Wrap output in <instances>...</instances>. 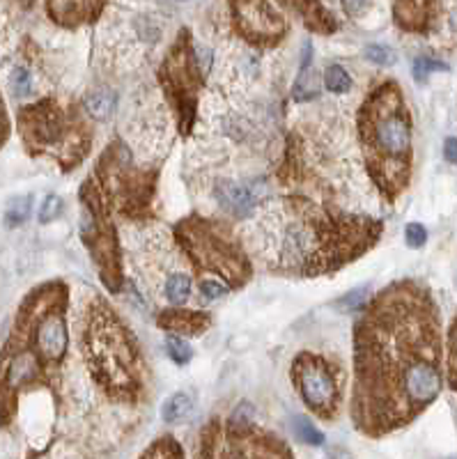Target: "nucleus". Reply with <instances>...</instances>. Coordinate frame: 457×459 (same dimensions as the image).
I'll return each mask as SVG.
<instances>
[{
	"label": "nucleus",
	"instance_id": "f257e3e1",
	"mask_svg": "<svg viewBox=\"0 0 457 459\" xmlns=\"http://www.w3.org/2000/svg\"><path fill=\"white\" fill-rule=\"evenodd\" d=\"M368 315L356 336V421L386 432L439 395V326L432 301L409 282L384 292Z\"/></svg>",
	"mask_w": 457,
	"mask_h": 459
},
{
	"label": "nucleus",
	"instance_id": "f03ea898",
	"mask_svg": "<svg viewBox=\"0 0 457 459\" xmlns=\"http://www.w3.org/2000/svg\"><path fill=\"white\" fill-rule=\"evenodd\" d=\"M363 140L375 168L384 172L388 187L400 189L407 179L412 156V120L400 90L388 83L365 106Z\"/></svg>",
	"mask_w": 457,
	"mask_h": 459
},
{
	"label": "nucleus",
	"instance_id": "7ed1b4c3",
	"mask_svg": "<svg viewBox=\"0 0 457 459\" xmlns=\"http://www.w3.org/2000/svg\"><path fill=\"white\" fill-rule=\"evenodd\" d=\"M294 384L304 404L317 416H329L338 404V382L319 356L301 354L294 360Z\"/></svg>",
	"mask_w": 457,
	"mask_h": 459
},
{
	"label": "nucleus",
	"instance_id": "20e7f679",
	"mask_svg": "<svg viewBox=\"0 0 457 459\" xmlns=\"http://www.w3.org/2000/svg\"><path fill=\"white\" fill-rule=\"evenodd\" d=\"M94 358H97V367L106 372V382H111L115 386H124L131 379V349L126 347V338L124 331L115 324L113 319L104 317L97 321L94 326V338L90 343Z\"/></svg>",
	"mask_w": 457,
	"mask_h": 459
},
{
	"label": "nucleus",
	"instance_id": "39448f33",
	"mask_svg": "<svg viewBox=\"0 0 457 459\" xmlns=\"http://www.w3.org/2000/svg\"><path fill=\"white\" fill-rule=\"evenodd\" d=\"M184 243L193 246V255H198L200 260H207V265L214 267L219 273H226L232 278V273H237L244 265V260L235 250V246L223 239L221 234H216L211 228L196 226L193 232H184Z\"/></svg>",
	"mask_w": 457,
	"mask_h": 459
},
{
	"label": "nucleus",
	"instance_id": "423d86ee",
	"mask_svg": "<svg viewBox=\"0 0 457 459\" xmlns=\"http://www.w3.org/2000/svg\"><path fill=\"white\" fill-rule=\"evenodd\" d=\"M237 16H239V26L244 28V33L248 37L271 39L283 33V23L267 7L265 0H239Z\"/></svg>",
	"mask_w": 457,
	"mask_h": 459
},
{
	"label": "nucleus",
	"instance_id": "0eeeda50",
	"mask_svg": "<svg viewBox=\"0 0 457 459\" xmlns=\"http://www.w3.org/2000/svg\"><path fill=\"white\" fill-rule=\"evenodd\" d=\"M35 347L44 360H60L67 351V321L62 312L51 310L35 326Z\"/></svg>",
	"mask_w": 457,
	"mask_h": 459
},
{
	"label": "nucleus",
	"instance_id": "6e6552de",
	"mask_svg": "<svg viewBox=\"0 0 457 459\" xmlns=\"http://www.w3.org/2000/svg\"><path fill=\"white\" fill-rule=\"evenodd\" d=\"M265 195L267 187L262 179L250 184H223L216 189V200L221 202V207L235 214V216H248Z\"/></svg>",
	"mask_w": 457,
	"mask_h": 459
},
{
	"label": "nucleus",
	"instance_id": "1a4fd4ad",
	"mask_svg": "<svg viewBox=\"0 0 457 459\" xmlns=\"http://www.w3.org/2000/svg\"><path fill=\"white\" fill-rule=\"evenodd\" d=\"M159 324L182 336H200L209 326V317L205 312H187V310H166L161 312Z\"/></svg>",
	"mask_w": 457,
	"mask_h": 459
},
{
	"label": "nucleus",
	"instance_id": "9d476101",
	"mask_svg": "<svg viewBox=\"0 0 457 459\" xmlns=\"http://www.w3.org/2000/svg\"><path fill=\"white\" fill-rule=\"evenodd\" d=\"M163 297H166L170 304L175 306H182L187 304L189 297H191V278L189 273L184 271H172L163 280Z\"/></svg>",
	"mask_w": 457,
	"mask_h": 459
},
{
	"label": "nucleus",
	"instance_id": "9b49d317",
	"mask_svg": "<svg viewBox=\"0 0 457 459\" xmlns=\"http://www.w3.org/2000/svg\"><path fill=\"white\" fill-rule=\"evenodd\" d=\"M191 409H193V402H191V397L187 393H172L161 407V418L166 423H170V425L180 423L191 414Z\"/></svg>",
	"mask_w": 457,
	"mask_h": 459
},
{
	"label": "nucleus",
	"instance_id": "f8f14e48",
	"mask_svg": "<svg viewBox=\"0 0 457 459\" xmlns=\"http://www.w3.org/2000/svg\"><path fill=\"white\" fill-rule=\"evenodd\" d=\"M31 202L33 198L31 195H18V198H12L5 209V223L9 228H16L26 223V219L31 216Z\"/></svg>",
	"mask_w": 457,
	"mask_h": 459
},
{
	"label": "nucleus",
	"instance_id": "ddd939ff",
	"mask_svg": "<svg viewBox=\"0 0 457 459\" xmlns=\"http://www.w3.org/2000/svg\"><path fill=\"white\" fill-rule=\"evenodd\" d=\"M324 85L329 92L334 94H345L349 92V87H352V78H349L347 70L340 65H331L324 74Z\"/></svg>",
	"mask_w": 457,
	"mask_h": 459
},
{
	"label": "nucleus",
	"instance_id": "4468645a",
	"mask_svg": "<svg viewBox=\"0 0 457 459\" xmlns=\"http://www.w3.org/2000/svg\"><path fill=\"white\" fill-rule=\"evenodd\" d=\"M292 429H294V434L308 446H322L324 443V434L304 416H297L294 421H292Z\"/></svg>",
	"mask_w": 457,
	"mask_h": 459
},
{
	"label": "nucleus",
	"instance_id": "2eb2a0df",
	"mask_svg": "<svg viewBox=\"0 0 457 459\" xmlns=\"http://www.w3.org/2000/svg\"><path fill=\"white\" fill-rule=\"evenodd\" d=\"M85 109L92 117H109L115 109V94H104V92L90 94L85 99Z\"/></svg>",
	"mask_w": 457,
	"mask_h": 459
},
{
	"label": "nucleus",
	"instance_id": "dca6fc26",
	"mask_svg": "<svg viewBox=\"0 0 457 459\" xmlns=\"http://www.w3.org/2000/svg\"><path fill=\"white\" fill-rule=\"evenodd\" d=\"M166 349H168V356L175 360L177 365H187L189 360L193 358V349L187 340H182L180 336H168L166 340Z\"/></svg>",
	"mask_w": 457,
	"mask_h": 459
},
{
	"label": "nucleus",
	"instance_id": "f3484780",
	"mask_svg": "<svg viewBox=\"0 0 457 459\" xmlns=\"http://www.w3.org/2000/svg\"><path fill=\"white\" fill-rule=\"evenodd\" d=\"M365 57L370 62L379 65V67H391L397 60L393 48H388L384 44H370V46L365 48Z\"/></svg>",
	"mask_w": 457,
	"mask_h": 459
},
{
	"label": "nucleus",
	"instance_id": "a211bd4d",
	"mask_svg": "<svg viewBox=\"0 0 457 459\" xmlns=\"http://www.w3.org/2000/svg\"><path fill=\"white\" fill-rule=\"evenodd\" d=\"M9 83H12V90H14L18 96L31 94L33 78H31V72H28L26 67H14V70H12V76H9Z\"/></svg>",
	"mask_w": 457,
	"mask_h": 459
},
{
	"label": "nucleus",
	"instance_id": "6ab92c4d",
	"mask_svg": "<svg viewBox=\"0 0 457 459\" xmlns=\"http://www.w3.org/2000/svg\"><path fill=\"white\" fill-rule=\"evenodd\" d=\"M432 72H448V65H444L439 60H432V57H416L414 62V76L418 81H425Z\"/></svg>",
	"mask_w": 457,
	"mask_h": 459
},
{
	"label": "nucleus",
	"instance_id": "aec40b11",
	"mask_svg": "<svg viewBox=\"0 0 457 459\" xmlns=\"http://www.w3.org/2000/svg\"><path fill=\"white\" fill-rule=\"evenodd\" d=\"M60 211H62V200L57 198V195H48L42 204V209H40V223L55 221L57 216H60Z\"/></svg>",
	"mask_w": 457,
	"mask_h": 459
},
{
	"label": "nucleus",
	"instance_id": "412c9836",
	"mask_svg": "<svg viewBox=\"0 0 457 459\" xmlns=\"http://www.w3.org/2000/svg\"><path fill=\"white\" fill-rule=\"evenodd\" d=\"M228 292V285H223L221 280L216 278H205L200 282V294L205 297L207 301H214V299H221L223 294Z\"/></svg>",
	"mask_w": 457,
	"mask_h": 459
},
{
	"label": "nucleus",
	"instance_id": "4be33fe9",
	"mask_svg": "<svg viewBox=\"0 0 457 459\" xmlns=\"http://www.w3.org/2000/svg\"><path fill=\"white\" fill-rule=\"evenodd\" d=\"M404 239H407V243H409V248H421L427 241V232L421 223H409L404 230Z\"/></svg>",
	"mask_w": 457,
	"mask_h": 459
},
{
	"label": "nucleus",
	"instance_id": "5701e85b",
	"mask_svg": "<svg viewBox=\"0 0 457 459\" xmlns=\"http://www.w3.org/2000/svg\"><path fill=\"white\" fill-rule=\"evenodd\" d=\"M370 5V0H343V9L349 16H358L365 12V7Z\"/></svg>",
	"mask_w": 457,
	"mask_h": 459
},
{
	"label": "nucleus",
	"instance_id": "b1692460",
	"mask_svg": "<svg viewBox=\"0 0 457 459\" xmlns=\"http://www.w3.org/2000/svg\"><path fill=\"white\" fill-rule=\"evenodd\" d=\"M453 351H451V377H453V386L457 388V324L453 328Z\"/></svg>",
	"mask_w": 457,
	"mask_h": 459
},
{
	"label": "nucleus",
	"instance_id": "393cba45",
	"mask_svg": "<svg viewBox=\"0 0 457 459\" xmlns=\"http://www.w3.org/2000/svg\"><path fill=\"white\" fill-rule=\"evenodd\" d=\"M7 131H9L7 113H5V104H3V99H0V148H3V143L7 140Z\"/></svg>",
	"mask_w": 457,
	"mask_h": 459
},
{
	"label": "nucleus",
	"instance_id": "a878e982",
	"mask_svg": "<svg viewBox=\"0 0 457 459\" xmlns=\"http://www.w3.org/2000/svg\"><path fill=\"white\" fill-rule=\"evenodd\" d=\"M444 154H446V159H448L451 163H457V138H448V140H446Z\"/></svg>",
	"mask_w": 457,
	"mask_h": 459
}]
</instances>
